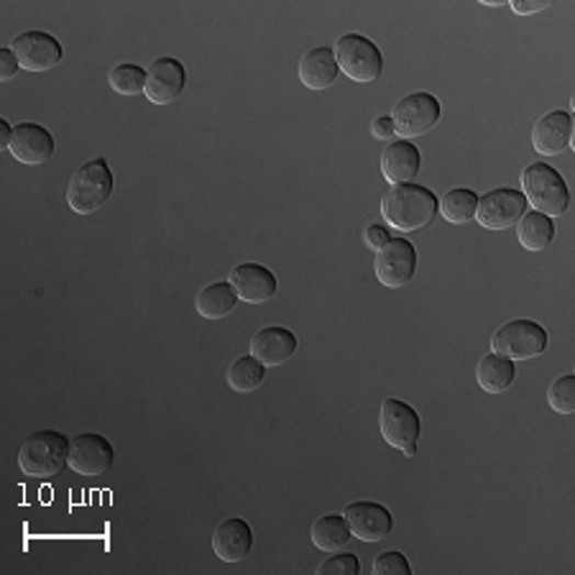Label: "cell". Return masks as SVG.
<instances>
[{
    "label": "cell",
    "mask_w": 575,
    "mask_h": 575,
    "mask_svg": "<svg viewBox=\"0 0 575 575\" xmlns=\"http://www.w3.org/2000/svg\"><path fill=\"white\" fill-rule=\"evenodd\" d=\"M382 215L386 225L402 233L422 230L438 217V198L422 184H394L382 198Z\"/></svg>",
    "instance_id": "cell-1"
},
{
    "label": "cell",
    "mask_w": 575,
    "mask_h": 575,
    "mask_svg": "<svg viewBox=\"0 0 575 575\" xmlns=\"http://www.w3.org/2000/svg\"><path fill=\"white\" fill-rule=\"evenodd\" d=\"M522 194L527 205L548 217H561L571 207V190L563 174L545 161H534L522 172Z\"/></svg>",
    "instance_id": "cell-2"
},
{
    "label": "cell",
    "mask_w": 575,
    "mask_h": 575,
    "mask_svg": "<svg viewBox=\"0 0 575 575\" xmlns=\"http://www.w3.org/2000/svg\"><path fill=\"white\" fill-rule=\"evenodd\" d=\"M69 461V440L57 430L29 435L19 448V465L31 478H54Z\"/></svg>",
    "instance_id": "cell-3"
},
{
    "label": "cell",
    "mask_w": 575,
    "mask_h": 575,
    "mask_svg": "<svg viewBox=\"0 0 575 575\" xmlns=\"http://www.w3.org/2000/svg\"><path fill=\"white\" fill-rule=\"evenodd\" d=\"M113 172L105 159H92L88 165L77 167L67 188V202L77 215H92L111 200Z\"/></svg>",
    "instance_id": "cell-4"
},
{
    "label": "cell",
    "mask_w": 575,
    "mask_h": 575,
    "mask_svg": "<svg viewBox=\"0 0 575 575\" xmlns=\"http://www.w3.org/2000/svg\"><path fill=\"white\" fill-rule=\"evenodd\" d=\"M338 59V69L343 72L348 80L353 82H374L382 77L384 69V57L382 49L363 34H346L340 36L336 46H332Z\"/></svg>",
    "instance_id": "cell-5"
},
{
    "label": "cell",
    "mask_w": 575,
    "mask_h": 575,
    "mask_svg": "<svg viewBox=\"0 0 575 575\" xmlns=\"http://www.w3.org/2000/svg\"><path fill=\"white\" fill-rule=\"evenodd\" d=\"M548 330L534 320H511L492 338V351L509 361H530L545 353Z\"/></svg>",
    "instance_id": "cell-6"
},
{
    "label": "cell",
    "mask_w": 575,
    "mask_h": 575,
    "mask_svg": "<svg viewBox=\"0 0 575 575\" xmlns=\"http://www.w3.org/2000/svg\"><path fill=\"white\" fill-rule=\"evenodd\" d=\"M379 430L386 446L402 450L407 458L417 455V440L422 432L417 409L402 399H386L379 411Z\"/></svg>",
    "instance_id": "cell-7"
},
{
    "label": "cell",
    "mask_w": 575,
    "mask_h": 575,
    "mask_svg": "<svg viewBox=\"0 0 575 575\" xmlns=\"http://www.w3.org/2000/svg\"><path fill=\"white\" fill-rule=\"evenodd\" d=\"M440 100L432 95V92H411V95L402 98L399 103L394 105L392 121L396 136H402L404 142L415 136H425L438 126L440 121Z\"/></svg>",
    "instance_id": "cell-8"
},
{
    "label": "cell",
    "mask_w": 575,
    "mask_h": 575,
    "mask_svg": "<svg viewBox=\"0 0 575 575\" xmlns=\"http://www.w3.org/2000/svg\"><path fill=\"white\" fill-rule=\"evenodd\" d=\"M374 274L388 290L407 286L417 274V248L407 238H392L376 251Z\"/></svg>",
    "instance_id": "cell-9"
},
{
    "label": "cell",
    "mask_w": 575,
    "mask_h": 575,
    "mask_svg": "<svg viewBox=\"0 0 575 575\" xmlns=\"http://www.w3.org/2000/svg\"><path fill=\"white\" fill-rule=\"evenodd\" d=\"M527 200L522 190L515 188H499L486 192L484 198H478L476 207V223L486 230H507L515 228L519 217L527 213Z\"/></svg>",
    "instance_id": "cell-10"
},
{
    "label": "cell",
    "mask_w": 575,
    "mask_h": 575,
    "mask_svg": "<svg viewBox=\"0 0 575 575\" xmlns=\"http://www.w3.org/2000/svg\"><path fill=\"white\" fill-rule=\"evenodd\" d=\"M115 450L111 440L98 432H82L69 440V461L67 465L80 476H103L113 469Z\"/></svg>",
    "instance_id": "cell-11"
},
{
    "label": "cell",
    "mask_w": 575,
    "mask_h": 575,
    "mask_svg": "<svg viewBox=\"0 0 575 575\" xmlns=\"http://www.w3.org/2000/svg\"><path fill=\"white\" fill-rule=\"evenodd\" d=\"M188 88V69L180 59L159 57L146 69L144 95L154 105H169Z\"/></svg>",
    "instance_id": "cell-12"
},
{
    "label": "cell",
    "mask_w": 575,
    "mask_h": 575,
    "mask_svg": "<svg viewBox=\"0 0 575 575\" xmlns=\"http://www.w3.org/2000/svg\"><path fill=\"white\" fill-rule=\"evenodd\" d=\"M11 49L19 57L21 69H26V72H46V69L57 67L65 57L61 44L44 31H23L13 38Z\"/></svg>",
    "instance_id": "cell-13"
},
{
    "label": "cell",
    "mask_w": 575,
    "mask_h": 575,
    "mask_svg": "<svg viewBox=\"0 0 575 575\" xmlns=\"http://www.w3.org/2000/svg\"><path fill=\"white\" fill-rule=\"evenodd\" d=\"M343 517L353 538L361 542H382L394 532V517L384 504L353 501L343 509Z\"/></svg>",
    "instance_id": "cell-14"
},
{
    "label": "cell",
    "mask_w": 575,
    "mask_h": 575,
    "mask_svg": "<svg viewBox=\"0 0 575 575\" xmlns=\"http://www.w3.org/2000/svg\"><path fill=\"white\" fill-rule=\"evenodd\" d=\"M11 157L26 167L44 165L54 154V136L38 123H19L13 126V138L8 146Z\"/></svg>",
    "instance_id": "cell-15"
},
{
    "label": "cell",
    "mask_w": 575,
    "mask_h": 575,
    "mask_svg": "<svg viewBox=\"0 0 575 575\" xmlns=\"http://www.w3.org/2000/svg\"><path fill=\"white\" fill-rule=\"evenodd\" d=\"M228 282L236 290L238 300L248 302V305H263V302H269L277 294V277L261 263H238L230 271Z\"/></svg>",
    "instance_id": "cell-16"
},
{
    "label": "cell",
    "mask_w": 575,
    "mask_h": 575,
    "mask_svg": "<svg viewBox=\"0 0 575 575\" xmlns=\"http://www.w3.org/2000/svg\"><path fill=\"white\" fill-rule=\"evenodd\" d=\"M297 353V338L290 328H282V325H269V328H261L251 338V356L259 359L267 369L282 367Z\"/></svg>",
    "instance_id": "cell-17"
},
{
    "label": "cell",
    "mask_w": 575,
    "mask_h": 575,
    "mask_svg": "<svg viewBox=\"0 0 575 575\" xmlns=\"http://www.w3.org/2000/svg\"><path fill=\"white\" fill-rule=\"evenodd\" d=\"M213 550L223 563H240L253 550V530L246 519L230 517L213 532Z\"/></svg>",
    "instance_id": "cell-18"
},
{
    "label": "cell",
    "mask_w": 575,
    "mask_h": 575,
    "mask_svg": "<svg viewBox=\"0 0 575 575\" xmlns=\"http://www.w3.org/2000/svg\"><path fill=\"white\" fill-rule=\"evenodd\" d=\"M573 115L568 111H553L542 115L532 131V146L542 157H557L571 146Z\"/></svg>",
    "instance_id": "cell-19"
},
{
    "label": "cell",
    "mask_w": 575,
    "mask_h": 575,
    "mask_svg": "<svg viewBox=\"0 0 575 575\" xmlns=\"http://www.w3.org/2000/svg\"><path fill=\"white\" fill-rule=\"evenodd\" d=\"M419 167H422V154L411 142H404V138H396V142H388L382 151V174L384 180L392 184H407L417 177Z\"/></svg>",
    "instance_id": "cell-20"
},
{
    "label": "cell",
    "mask_w": 575,
    "mask_h": 575,
    "mask_svg": "<svg viewBox=\"0 0 575 575\" xmlns=\"http://www.w3.org/2000/svg\"><path fill=\"white\" fill-rule=\"evenodd\" d=\"M297 75L307 90H328L330 84H336L340 75L336 52L330 46H315L300 59Z\"/></svg>",
    "instance_id": "cell-21"
},
{
    "label": "cell",
    "mask_w": 575,
    "mask_h": 575,
    "mask_svg": "<svg viewBox=\"0 0 575 575\" xmlns=\"http://www.w3.org/2000/svg\"><path fill=\"white\" fill-rule=\"evenodd\" d=\"M238 305V294L233 290L230 282H215L202 286L198 292V300H194V307L198 313L205 317V320H223L228 317L233 309Z\"/></svg>",
    "instance_id": "cell-22"
},
{
    "label": "cell",
    "mask_w": 575,
    "mask_h": 575,
    "mask_svg": "<svg viewBox=\"0 0 575 575\" xmlns=\"http://www.w3.org/2000/svg\"><path fill=\"white\" fill-rule=\"evenodd\" d=\"M515 379H517L515 361L504 359V356H499V353H488L478 361L476 382L486 394L507 392V388L515 384Z\"/></svg>",
    "instance_id": "cell-23"
},
{
    "label": "cell",
    "mask_w": 575,
    "mask_h": 575,
    "mask_svg": "<svg viewBox=\"0 0 575 575\" xmlns=\"http://www.w3.org/2000/svg\"><path fill=\"white\" fill-rule=\"evenodd\" d=\"M517 240L527 251H545V248L555 240V223L553 217L538 213H525L517 223Z\"/></svg>",
    "instance_id": "cell-24"
},
{
    "label": "cell",
    "mask_w": 575,
    "mask_h": 575,
    "mask_svg": "<svg viewBox=\"0 0 575 575\" xmlns=\"http://www.w3.org/2000/svg\"><path fill=\"white\" fill-rule=\"evenodd\" d=\"M351 527L343 515H325L313 525V545L323 553H338L351 542Z\"/></svg>",
    "instance_id": "cell-25"
},
{
    "label": "cell",
    "mask_w": 575,
    "mask_h": 575,
    "mask_svg": "<svg viewBox=\"0 0 575 575\" xmlns=\"http://www.w3.org/2000/svg\"><path fill=\"white\" fill-rule=\"evenodd\" d=\"M478 194L469 188H453L438 200V213L453 225H465L476 217Z\"/></svg>",
    "instance_id": "cell-26"
},
{
    "label": "cell",
    "mask_w": 575,
    "mask_h": 575,
    "mask_svg": "<svg viewBox=\"0 0 575 575\" xmlns=\"http://www.w3.org/2000/svg\"><path fill=\"white\" fill-rule=\"evenodd\" d=\"M263 376H267V367L259 359H253V356H240V359L230 363L228 374H225L228 386L238 394H248L253 388H259Z\"/></svg>",
    "instance_id": "cell-27"
},
{
    "label": "cell",
    "mask_w": 575,
    "mask_h": 575,
    "mask_svg": "<svg viewBox=\"0 0 575 575\" xmlns=\"http://www.w3.org/2000/svg\"><path fill=\"white\" fill-rule=\"evenodd\" d=\"M108 82L119 95H142L146 90V69L138 65H115L108 75Z\"/></svg>",
    "instance_id": "cell-28"
},
{
    "label": "cell",
    "mask_w": 575,
    "mask_h": 575,
    "mask_svg": "<svg viewBox=\"0 0 575 575\" xmlns=\"http://www.w3.org/2000/svg\"><path fill=\"white\" fill-rule=\"evenodd\" d=\"M548 404H550V409L561 411V415H573L575 411V376L573 374L555 379V382L548 386Z\"/></svg>",
    "instance_id": "cell-29"
},
{
    "label": "cell",
    "mask_w": 575,
    "mask_h": 575,
    "mask_svg": "<svg viewBox=\"0 0 575 575\" xmlns=\"http://www.w3.org/2000/svg\"><path fill=\"white\" fill-rule=\"evenodd\" d=\"M359 573H361V561L353 553L332 555L325 563H320V568H317V575H359Z\"/></svg>",
    "instance_id": "cell-30"
},
{
    "label": "cell",
    "mask_w": 575,
    "mask_h": 575,
    "mask_svg": "<svg viewBox=\"0 0 575 575\" xmlns=\"http://www.w3.org/2000/svg\"><path fill=\"white\" fill-rule=\"evenodd\" d=\"M374 573L376 575H411V565L402 553L388 550V553H382L376 557Z\"/></svg>",
    "instance_id": "cell-31"
},
{
    "label": "cell",
    "mask_w": 575,
    "mask_h": 575,
    "mask_svg": "<svg viewBox=\"0 0 575 575\" xmlns=\"http://www.w3.org/2000/svg\"><path fill=\"white\" fill-rule=\"evenodd\" d=\"M388 240H392V233L379 223H369L367 230H363V244H367L371 251H379L384 244H388Z\"/></svg>",
    "instance_id": "cell-32"
},
{
    "label": "cell",
    "mask_w": 575,
    "mask_h": 575,
    "mask_svg": "<svg viewBox=\"0 0 575 575\" xmlns=\"http://www.w3.org/2000/svg\"><path fill=\"white\" fill-rule=\"evenodd\" d=\"M19 69H21V61L13 54V49H0V80L3 82L13 80V77L19 75Z\"/></svg>",
    "instance_id": "cell-33"
},
{
    "label": "cell",
    "mask_w": 575,
    "mask_h": 575,
    "mask_svg": "<svg viewBox=\"0 0 575 575\" xmlns=\"http://www.w3.org/2000/svg\"><path fill=\"white\" fill-rule=\"evenodd\" d=\"M371 136L379 138V142H394L396 131H394L392 115H382V119H376L374 123H371Z\"/></svg>",
    "instance_id": "cell-34"
},
{
    "label": "cell",
    "mask_w": 575,
    "mask_h": 575,
    "mask_svg": "<svg viewBox=\"0 0 575 575\" xmlns=\"http://www.w3.org/2000/svg\"><path fill=\"white\" fill-rule=\"evenodd\" d=\"M511 11L519 15H530V13H540L550 8V0H511Z\"/></svg>",
    "instance_id": "cell-35"
},
{
    "label": "cell",
    "mask_w": 575,
    "mask_h": 575,
    "mask_svg": "<svg viewBox=\"0 0 575 575\" xmlns=\"http://www.w3.org/2000/svg\"><path fill=\"white\" fill-rule=\"evenodd\" d=\"M11 138H13V126L3 119L0 121V146L8 149V146H11Z\"/></svg>",
    "instance_id": "cell-36"
},
{
    "label": "cell",
    "mask_w": 575,
    "mask_h": 575,
    "mask_svg": "<svg viewBox=\"0 0 575 575\" xmlns=\"http://www.w3.org/2000/svg\"><path fill=\"white\" fill-rule=\"evenodd\" d=\"M501 3H504V0H484V5H494V8L501 5Z\"/></svg>",
    "instance_id": "cell-37"
}]
</instances>
